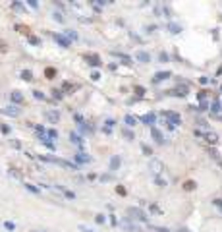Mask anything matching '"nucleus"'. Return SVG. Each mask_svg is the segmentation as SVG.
Wrapping results in <instances>:
<instances>
[{"instance_id": "34", "label": "nucleus", "mask_w": 222, "mask_h": 232, "mask_svg": "<svg viewBox=\"0 0 222 232\" xmlns=\"http://www.w3.org/2000/svg\"><path fill=\"white\" fill-rule=\"evenodd\" d=\"M157 232H170V230H166V228H157Z\"/></svg>"}, {"instance_id": "27", "label": "nucleus", "mask_w": 222, "mask_h": 232, "mask_svg": "<svg viewBox=\"0 0 222 232\" xmlns=\"http://www.w3.org/2000/svg\"><path fill=\"white\" fill-rule=\"evenodd\" d=\"M155 182H157V184H159V186H166V180H162V178H159V176H157V178H155Z\"/></svg>"}, {"instance_id": "29", "label": "nucleus", "mask_w": 222, "mask_h": 232, "mask_svg": "<svg viewBox=\"0 0 222 232\" xmlns=\"http://www.w3.org/2000/svg\"><path fill=\"white\" fill-rule=\"evenodd\" d=\"M54 19H56V21H64V18H62V14H54Z\"/></svg>"}, {"instance_id": "12", "label": "nucleus", "mask_w": 222, "mask_h": 232, "mask_svg": "<svg viewBox=\"0 0 222 232\" xmlns=\"http://www.w3.org/2000/svg\"><path fill=\"white\" fill-rule=\"evenodd\" d=\"M76 161L77 162H91V157L87 153H77L76 155Z\"/></svg>"}, {"instance_id": "11", "label": "nucleus", "mask_w": 222, "mask_h": 232, "mask_svg": "<svg viewBox=\"0 0 222 232\" xmlns=\"http://www.w3.org/2000/svg\"><path fill=\"white\" fill-rule=\"evenodd\" d=\"M151 134H153V137L157 139V143H164V137H162V134H160L157 128H151Z\"/></svg>"}, {"instance_id": "6", "label": "nucleus", "mask_w": 222, "mask_h": 232, "mask_svg": "<svg viewBox=\"0 0 222 232\" xmlns=\"http://www.w3.org/2000/svg\"><path fill=\"white\" fill-rule=\"evenodd\" d=\"M155 120H157V116L153 114H145V116H141V122L143 124H147V126H153V124H155Z\"/></svg>"}, {"instance_id": "15", "label": "nucleus", "mask_w": 222, "mask_h": 232, "mask_svg": "<svg viewBox=\"0 0 222 232\" xmlns=\"http://www.w3.org/2000/svg\"><path fill=\"white\" fill-rule=\"evenodd\" d=\"M85 58H87V60H91L89 64H93V66H99V64H101V60H99V56H91V54H85Z\"/></svg>"}, {"instance_id": "2", "label": "nucleus", "mask_w": 222, "mask_h": 232, "mask_svg": "<svg viewBox=\"0 0 222 232\" xmlns=\"http://www.w3.org/2000/svg\"><path fill=\"white\" fill-rule=\"evenodd\" d=\"M149 168H151V172L155 174V176H159V174L162 172V162L160 161H151L149 162Z\"/></svg>"}, {"instance_id": "9", "label": "nucleus", "mask_w": 222, "mask_h": 232, "mask_svg": "<svg viewBox=\"0 0 222 232\" xmlns=\"http://www.w3.org/2000/svg\"><path fill=\"white\" fill-rule=\"evenodd\" d=\"M122 226H124V228H126L127 232H139V226H135V224H131V222H129V220H124V222H122Z\"/></svg>"}, {"instance_id": "31", "label": "nucleus", "mask_w": 222, "mask_h": 232, "mask_svg": "<svg viewBox=\"0 0 222 232\" xmlns=\"http://www.w3.org/2000/svg\"><path fill=\"white\" fill-rule=\"evenodd\" d=\"M27 4H29V6H31V8H37V6H39V4H37V2H35V0H29Z\"/></svg>"}, {"instance_id": "23", "label": "nucleus", "mask_w": 222, "mask_h": 232, "mask_svg": "<svg viewBox=\"0 0 222 232\" xmlns=\"http://www.w3.org/2000/svg\"><path fill=\"white\" fill-rule=\"evenodd\" d=\"M212 110H215V112H220V110H222V103H215V104H212Z\"/></svg>"}, {"instance_id": "13", "label": "nucleus", "mask_w": 222, "mask_h": 232, "mask_svg": "<svg viewBox=\"0 0 222 232\" xmlns=\"http://www.w3.org/2000/svg\"><path fill=\"white\" fill-rule=\"evenodd\" d=\"M120 162H122V159L118 157V155H114V157H112V161H110V170H116V168L120 166Z\"/></svg>"}, {"instance_id": "35", "label": "nucleus", "mask_w": 222, "mask_h": 232, "mask_svg": "<svg viewBox=\"0 0 222 232\" xmlns=\"http://www.w3.org/2000/svg\"><path fill=\"white\" fill-rule=\"evenodd\" d=\"M180 232H189V230H185V228H182V230H180Z\"/></svg>"}, {"instance_id": "8", "label": "nucleus", "mask_w": 222, "mask_h": 232, "mask_svg": "<svg viewBox=\"0 0 222 232\" xmlns=\"http://www.w3.org/2000/svg\"><path fill=\"white\" fill-rule=\"evenodd\" d=\"M46 118H48L52 124H56L58 120H60V114H58L56 110H48V112H46Z\"/></svg>"}, {"instance_id": "24", "label": "nucleus", "mask_w": 222, "mask_h": 232, "mask_svg": "<svg viewBox=\"0 0 222 232\" xmlns=\"http://www.w3.org/2000/svg\"><path fill=\"white\" fill-rule=\"evenodd\" d=\"M124 135H126L127 139H133V132H131V130H124Z\"/></svg>"}, {"instance_id": "19", "label": "nucleus", "mask_w": 222, "mask_h": 232, "mask_svg": "<svg viewBox=\"0 0 222 232\" xmlns=\"http://www.w3.org/2000/svg\"><path fill=\"white\" fill-rule=\"evenodd\" d=\"M205 137H207V141H210V143H216V141H218V137H216V134H210V132H209L207 135H205Z\"/></svg>"}, {"instance_id": "14", "label": "nucleus", "mask_w": 222, "mask_h": 232, "mask_svg": "<svg viewBox=\"0 0 222 232\" xmlns=\"http://www.w3.org/2000/svg\"><path fill=\"white\" fill-rule=\"evenodd\" d=\"M168 29H170V33H174V35H176V33L182 31V25H178V23H168Z\"/></svg>"}, {"instance_id": "3", "label": "nucleus", "mask_w": 222, "mask_h": 232, "mask_svg": "<svg viewBox=\"0 0 222 232\" xmlns=\"http://www.w3.org/2000/svg\"><path fill=\"white\" fill-rule=\"evenodd\" d=\"M2 114H8V116H19V114H21V110H19L18 106L10 104V106H6V108H2Z\"/></svg>"}, {"instance_id": "18", "label": "nucleus", "mask_w": 222, "mask_h": 232, "mask_svg": "<svg viewBox=\"0 0 222 232\" xmlns=\"http://www.w3.org/2000/svg\"><path fill=\"white\" fill-rule=\"evenodd\" d=\"M12 99L16 101V103H21V101H23V95H21L19 91H14V93H12Z\"/></svg>"}, {"instance_id": "32", "label": "nucleus", "mask_w": 222, "mask_h": 232, "mask_svg": "<svg viewBox=\"0 0 222 232\" xmlns=\"http://www.w3.org/2000/svg\"><path fill=\"white\" fill-rule=\"evenodd\" d=\"M97 222H104V215H97Z\"/></svg>"}, {"instance_id": "4", "label": "nucleus", "mask_w": 222, "mask_h": 232, "mask_svg": "<svg viewBox=\"0 0 222 232\" xmlns=\"http://www.w3.org/2000/svg\"><path fill=\"white\" fill-rule=\"evenodd\" d=\"M135 58L139 60V62H143V64H147V62H151V54L145 50H139L137 54H135Z\"/></svg>"}, {"instance_id": "26", "label": "nucleus", "mask_w": 222, "mask_h": 232, "mask_svg": "<svg viewBox=\"0 0 222 232\" xmlns=\"http://www.w3.org/2000/svg\"><path fill=\"white\" fill-rule=\"evenodd\" d=\"M33 95L37 97L39 101H43V99H44V95H43V93H41V91H33Z\"/></svg>"}, {"instance_id": "28", "label": "nucleus", "mask_w": 222, "mask_h": 232, "mask_svg": "<svg viewBox=\"0 0 222 232\" xmlns=\"http://www.w3.org/2000/svg\"><path fill=\"white\" fill-rule=\"evenodd\" d=\"M25 188H27V190H29V192H35V193H37V192H39V188H35V186H31V184H25Z\"/></svg>"}, {"instance_id": "16", "label": "nucleus", "mask_w": 222, "mask_h": 232, "mask_svg": "<svg viewBox=\"0 0 222 232\" xmlns=\"http://www.w3.org/2000/svg\"><path fill=\"white\" fill-rule=\"evenodd\" d=\"M70 137H72V141H74V143H79V145H81V143H83L81 135H77L76 132H72V134H70Z\"/></svg>"}, {"instance_id": "1", "label": "nucleus", "mask_w": 222, "mask_h": 232, "mask_svg": "<svg viewBox=\"0 0 222 232\" xmlns=\"http://www.w3.org/2000/svg\"><path fill=\"white\" fill-rule=\"evenodd\" d=\"M127 213L131 215V219H137V220H143V222H147V215L141 209H137V207H129L127 209Z\"/></svg>"}, {"instance_id": "30", "label": "nucleus", "mask_w": 222, "mask_h": 232, "mask_svg": "<svg viewBox=\"0 0 222 232\" xmlns=\"http://www.w3.org/2000/svg\"><path fill=\"white\" fill-rule=\"evenodd\" d=\"M8 228V230H14V228H16V226H14V222H6V224H4Z\"/></svg>"}, {"instance_id": "25", "label": "nucleus", "mask_w": 222, "mask_h": 232, "mask_svg": "<svg viewBox=\"0 0 222 232\" xmlns=\"http://www.w3.org/2000/svg\"><path fill=\"white\" fill-rule=\"evenodd\" d=\"M79 230H81V232H93L87 224H79Z\"/></svg>"}, {"instance_id": "17", "label": "nucleus", "mask_w": 222, "mask_h": 232, "mask_svg": "<svg viewBox=\"0 0 222 232\" xmlns=\"http://www.w3.org/2000/svg\"><path fill=\"white\" fill-rule=\"evenodd\" d=\"M66 35H68V41H76L77 39V33L74 31V29H68V31H64Z\"/></svg>"}, {"instance_id": "7", "label": "nucleus", "mask_w": 222, "mask_h": 232, "mask_svg": "<svg viewBox=\"0 0 222 232\" xmlns=\"http://www.w3.org/2000/svg\"><path fill=\"white\" fill-rule=\"evenodd\" d=\"M54 39H56V43L60 46H64V48H68V46H70V41H68V39L66 37H62V35H54Z\"/></svg>"}, {"instance_id": "5", "label": "nucleus", "mask_w": 222, "mask_h": 232, "mask_svg": "<svg viewBox=\"0 0 222 232\" xmlns=\"http://www.w3.org/2000/svg\"><path fill=\"white\" fill-rule=\"evenodd\" d=\"M170 76H172L170 72H159V74H155L153 81H155V83H159V81H164V79H168Z\"/></svg>"}, {"instance_id": "22", "label": "nucleus", "mask_w": 222, "mask_h": 232, "mask_svg": "<svg viewBox=\"0 0 222 232\" xmlns=\"http://www.w3.org/2000/svg\"><path fill=\"white\" fill-rule=\"evenodd\" d=\"M159 60H160V62H168V54H166V52H160Z\"/></svg>"}, {"instance_id": "21", "label": "nucleus", "mask_w": 222, "mask_h": 232, "mask_svg": "<svg viewBox=\"0 0 222 232\" xmlns=\"http://www.w3.org/2000/svg\"><path fill=\"white\" fill-rule=\"evenodd\" d=\"M21 76H23V79H27V81H29V79H33V74L29 70H23L21 72Z\"/></svg>"}, {"instance_id": "33", "label": "nucleus", "mask_w": 222, "mask_h": 232, "mask_svg": "<svg viewBox=\"0 0 222 232\" xmlns=\"http://www.w3.org/2000/svg\"><path fill=\"white\" fill-rule=\"evenodd\" d=\"M215 205H216V207H220V209H222V199H215Z\"/></svg>"}, {"instance_id": "20", "label": "nucleus", "mask_w": 222, "mask_h": 232, "mask_svg": "<svg viewBox=\"0 0 222 232\" xmlns=\"http://www.w3.org/2000/svg\"><path fill=\"white\" fill-rule=\"evenodd\" d=\"M48 137H52V139H56V137H58L56 130H46V139H48Z\"/></svg>"}, {"instance_id": "10", "label": "nucleus", "mask_w": 222, "mask_h": 232, "mask_svg": "<svg viewBox=\"0 0 222 232\" xmlns=\"http://www.w3.org/2000/svg\"><path fill=\"white\" fill-rule=\"evenodd\" d=\"M124 122H126V126H129V128H133L135 124H137V118L131 114H126V118H124Z\"/></svg>"}]
</instances>
